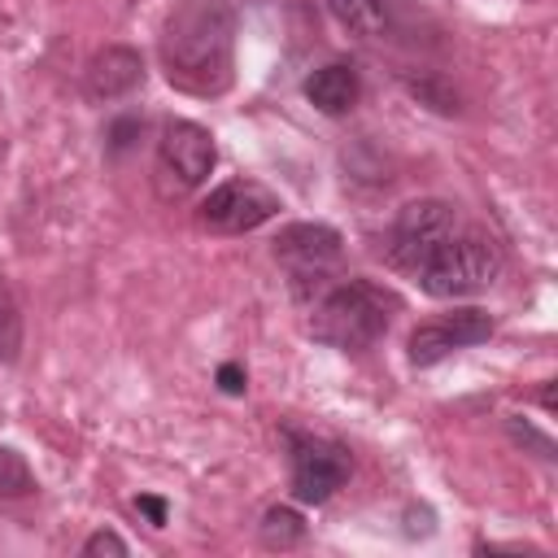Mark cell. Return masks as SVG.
Wrapping results in <instances>:
<instances>
[{
    "label": "cell",
    "mask_w": 558,
    "mask_h": 558,
    "mask_svg": "<svg viewBox=\"0 0 558 558\" xmlns=\"http://www.w3.org/2000/svg\"><path fill=\"white\" fill-rule=\"evenodd\" d=\"M144 83V61L135 48L109 44L87 61V96L92 100H122Z\"/></svg>",
    "instance_id": "10"
},
{
    "label": "cell",
    "mask_w": 558,
    "mask_h": 558,
    "mask_svg": "<svg viewBox=\"0 0 558 558\" xmlns=\"http://www.w3.org/2000/svg\"><path fill=\"white\" fill-rule=\"evenodd\" d=\"M305 541V519L292 506H270L262 514V545L266 549H292Z\"/></svg>",
    "instance_id": "13"
},
{
    "label": "cell",
    "mask_w": 558,
    "mask_h": 558,
    "mask_svg": "<svg viewBox=\"0 0 558 558\" xmlns=\"http://www.w3.org/2000/svg\"><path fill=\"white\" fill-rule=\"evenodd\" d=\"M453 231H458V214L449 201H410V205H401V214L388 231V262L414 275L418 262Z\"/></svg>",
    "instance_id": "6"
},
{
    "label": "cell",
    "mask_w": 558,
    "mask_h": 558,
    "mask_svg": "<svg viewBox=\"0 0 558 558\" xmlns=\"http://www.w3.org/2000/svg\"><path fill=\"white\" fill-rule=\"evenodd\" d=\"M418 288L427 296H440V301H458V296H475L484 292L497 275H501V253L488 235L480 231H453L445 235L423 262H418Z\"/></svg>",
    "instance_id": "3"
},
{
    "label": "cell",
    "mask_w": 558,
    "mask_h": 558,
    "mask_svg": "<svg viewBox=\"0 0 558 558\" xmlns=\"http://www.w3.org/2000/svg\"><path fill=\"white\" fill-rule=\"evenodd\" d=\"M488 336H493V318L475 305H462V310H449V314H436V318L418 323L405 340V353H410L414 366H436L453 349H471Z\"/></svg>",
    "instance_id": "8"
},
{
    "label": "cell",
    "mask_w": 558,
    "mask_h": 558,
    "mask_svg": "<svg viewBox=\"0 0 558 558\" xmlns=\"http://www.w3.org/2000/svg\"><path fill=\"white\" fill-rule=\"evenodd\" d=\"M83 554H87V558H96V554H118V558H122V554H126V541H122L118 532H96V536L83 541Z\"/></svg>",
    "instance_id": "16"
},
{
    "label": "cell",
    "mask_w": 558,
    "mask_h": 558,
    "mask_svg": "<svg viewBox=\"0 0 558 558\" xmlns=\"http://www.w3.org/2000/svg\"><path fill=\"white\" fill-rule=\"evenodd\" d=\"M275 262L288 270L296 296H318L340 275V262H344L340 231L323 222H292L275 235Z\"/></svg>",
    "instance_id": "4"
},
{
    "label": "cell",
    "mask_w": 558,
    "mask_h": 558,
    "mask_svg": "<svg viewBox=\"0 0 558 558\" xmlns=\"http://www.w3.org/2000/svg\"><path fill=\"white\" fill-rule=\"evenodd\" d=\"M248 4H270V0H248Z\"/></svg>",
    "instance_id": "19"
},
{
    "label": "cell",
    "mask_w": 558,
    "mask_h": 558,
    "mask_svg": "<svg viewBox=\"0 0 558 558\" xmlns=\"http://www.w3.org/2000/svg\"><path fill=\"white\" fill-rule=\"evenodd\" d=\"M327 9L336 13V22L362 39H375L388 31V9L384 0H327Z\"/></svg>",
    "instance_id": "12"
},
{
    "label": "cell",
    "mask_w": 558,
    "mask_h": 558,
    "mask_svg": "<svg viewBox=\"0 0 558 558\" xmlns=\"http://www.w3.org/2000/svg\"><path fill=\"white\" fill-rule=\"evenodd\" d=\"M214 161H218V153H214V135L205 126H196L187 118L166 122L161 144H157V166H161V174L174 179L179 192L183 187H201L209 179Z\"/></svg>",
    "instance_id": "9"
},
{
    "label": "cell",
    "mask_w": 558,
    "mask_h": 558,
    "mask_svg": "<svg viewBox=\"0 0 558 558\" xmlns=\"http://www.w3.org/2000/svg\"><path fill=\"white\" fill-rule=\"evenodd\" d=\"M392 310H397V301L379 283L344 279V283H331L327 292H318L310 331H314V340H323L331 349L357 353V349H371L388 331Z\"/></svg>",
    "instance_id": "2"
},
{
    "label": "cell",
    "mask_w": 558,
    "mask_h": 558,
    "mask_svg": "<svg viewBox=\"0 0 558 558\" xmlns=\"http://www.w3.org/2000/svg\"><path fill=\"white\" fill-rule=\"evenodd\" d=\"M22 349V314H17V301L9 292V283L0 279V366L13 362Z\"/></svg>",
    "instance_id": "14"
},
{
    "label": "cell",
    "mask_w": 558,
    "mask_h": 558,
    "mask_svg": "<svg viewBox=\"0 0 558 558\" xmlns=\"http://www.w3.org/2000/svg\"><path fill=\"white\" fill-rule=\"evenodd\" d=\"M357 70L344 65V61H331V65H318L310 78H305V100L318 109V113H349L357 105Z\"/></svg>",
    "instance_id": "11"
},
{
    "label": "cell",
    "mask_w": 558,
    "mask_h": 558,
    "mask_svg": "<svg viewBox=\"0 0 558 558\" xmlns=\"http://www.w3.org/2000/svg\"><path fill=\"white\" fill-rule=\"evenodd\" d=\"M279 214V196L270 187H262L257 179H227L218 183L205 201H201V227L222 231V235H240L253 231L262 222H270Z\"/></svg>",
    "instance_id": "7"
},
{
    "label": "cell",
    "mask_w": 558,
    "mask_h": 558,
    "mask_svg": "<svg viewBox=\"0 0 558 558\" xmlns=\"http://www.w3.org/2000/svg\"><path fill=\"white\" fill-rule=\"evenodd\" d=\"M135 510H144V514L153 519V527L166 523V501H161V497H135Z\"/></svg>",
    "instance_id": "18"
},
{
    "label": "cell",
    "mask_w": 558,
    "mask_h": 558,
    "mask_svg": "<svg viewBox=\"0 0 558 558\" xmlns=\"http://www.w3.org/2000/svg\"><path fill=\"white\" fill-rule=\"evenodd\" d=\"M26 493H35V475H31V466L22 462L17 449L0 445V497H26Z\"/></svg>",
    "instance_id": "15"
},
{
    "label": "cell",
    "mask_w": 558,
    "mask_h": 558,
    "mask_svg": "<svg viewBox=\"0 0 558 558\" xmlns=\"http://www.w3.org/2000/svg\"><path fill=\"white\" fill-rule=\"evenodd\" d=\"M161 70L187 96H222L235 78V9L227 0H183L161 26Z\"/></svg>",
    "instance_id": "1"
},
{
    "label": "cell",
    "mask_w": 558,
    "mask_h": 558,
    "mask_svg": "<svg viewBox=\"0 0 558 558\" xmlns=\"http://www.w3.org/2000/svg\"><path fill=\"white\" fill-rule=\"evenodd\" d=\"M292 445V497L305 506H323L327 497H336V488H344L353 462L349 449L323 436H305V432H288Z\"/></svg>",
    "instance_id": "5"
},
{
    "label": "cell",
    "mask_w": 558,
    "mask_h": 558,
    "mask_svg": "<svg viewBox=\"0 0 558 558\" xmlns=\"http://www.w3.org/2000/svg\"><path fill=\"white\" fill-rule=\"evenodd\" d=\"M218 384H222V392L235 397V392H244V371H240L235 362H222V366H218Z\"/></svg>",
    "instance_id": "17"
}]
</instances>
